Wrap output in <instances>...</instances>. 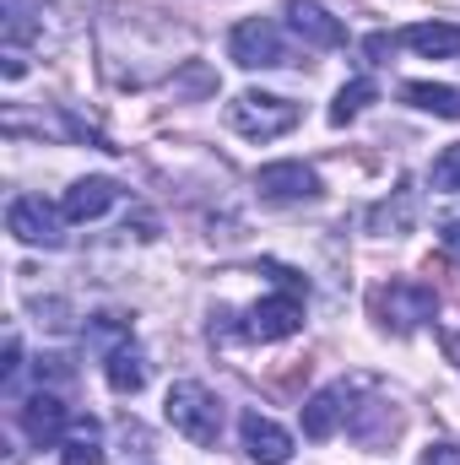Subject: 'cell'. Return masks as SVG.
I'll use <instances>...</instances> for the list:
<instances>
[{
    "label": "cell",
    "mask_w": 460,
    "mask_h": 465,
    "mask_svg": "<svg viewBox=\"0 0 460 465\" xmlns=\"http://www.w3.org/2000/svg\"><path fill=\"white\" fill-rule=\"evenodd\" d=\"M174 433H185L190 444H217L223 439V401L201 384V379H179L163 401Z\"/></svg>",
    "instance_id": "cell-1"
},
{
    "label": "cell",
    "mask_w": 460,
    "mask_h": 465,
    "mask_svg": "<svg viewBox=\"0 0 460 465\" xmlns=\"http://www.w3.org/2000/svg\"><path fill=\"white\" fill-rule=\"evenodd\" d=\"M374 314H379L385 331L406 336V331H417V325H428L439 314V292L428 282H385L374 292Z\"/></svg>",
    "instance_id": "cell-2"
},
{
    "label": "cell",
    "mask_w": 460,
    "mask_h": 465,
    "mask_svg": "<svg viewBox=\"0 0 460 465\" xmlns=\"http://www.w3.org/2000/svg\"><path fill=\"white\" fill-rule=\"evenodd\" d=\"M228 124L244 141H276L298 124V104H287L276 93H238L228 104Z\"/></svg>",
    "instance_id": "cell-3"
},
{
    "label": "cell",
    "mask_w": 460,
    "mask_h": 465,
    "mask_svg": "<svg viewBox=\"0 0 460 465\" xmlns=\"http://www.w3.org/2000/svg\"><path fill=\"white\" fill-rule=\"evenodd\" d=\"M298 331H304V287H282V292L260 298L238 325L244 341H287Z\"/></svg>",
    "instance_id": "cell-4"
},
{
    "label": "cell",
    "mask_w": 460,
    "mask_h": 465,
    "mask_svg": "<svg viewBox=\"0 0 460 465\" xmlns=\"http://www.w3.org/2000/svg\"><path fill=\"white\" fill-rule=\"evenodd\" d=\"M228 54L244 71H276V65H287V38H282L276 22L249 16V22H238L228 33Z\"/></svg>",
    "instance_id": "cell-5"
},
{
    "label": "cell",
    "mask_w": 460,
    "mask_h": 465,
    "mask_svg": "<svg viewBox=\"0 0 460 465\" xmlns=\"http://www.w3.org/2000/svg\"><path fill=\"white\" fill-rule=\"evenodd\" d=\"M5 228L16 232L22 243L60 249V243H65V212H55L44 195H16V201L5 206Z\"/></svg>",
    "instance_id": "cell-6"
},
{
    "label": "cell",
    "mask_w": 460,
    "mask_h": 465,
    "mask_svg": "<svg viewBox=\"0 0 460 465\" xmlns=\"http://www.w3.org/2000/svg\"><path fill=\"white\" fill-rule=\"evenodd\" d=\"M16 422H22V433H27V444H60L65 439V428H71V411H65V401L55 395V390H33L22 406H16Z\"/></svg>",
    "instance_id": "cell-7"
},
{
    "label": "cell",
    "mask_w": 460,
    "mask_h": 465,
    "mask_svg": "<svg viewBox=\"0 0 460 465\" xmlns=\"http://www.w3.org/2000/svg\"><path fill=\"white\" fill-rule=\"evenodd\" d=\"M255 190L276 206H293V201H315L320 195V173L309 163H265L255 173Z\"/></svg>",
    "instance_id": "cell-8"
},
{
    "label": "cell",
    "mask_w": 460,
    "mask_h": 465,
    "mask_svg": "<svg viewBox=\"0 0 460 465\" xmlns=\"http://www.w3.org/2000/svg\"><path fill=\"white\" fill-rule=\"evenodd\" d=\"M287 27L309 44V49H342L346 44V27H342V16H331L320 0H287Z\"/></svg>",
    "instance_id": "cell-9"
},
{
    "label": "cell",
    "mask_w": 460,
    "mask_h": 465,
    "mask_svg": "<svg viewBox=\"0 0 460 465\" xmlns=\"http://www.w3.org/2000/svg\"><path fill=\"white\" fill-rule=\"evenodd\" d=\"M238 439H244V450H249L255 465H287L293 460V433L276 428V422L260 417V411H244V417H238Z\"/></svg>",
    "instance_id": "cell-10"
},
{
    "label": "cell",
    "mask_w": 460,
    "mask_h": 465,
    "mask_svg": "<svg viewBox=\"0 0 460 465\" xmlns=\"http://www.w3.org/2000/svg\"><path fill=\"white\" fill-rule=\"evenodd\" d=\"M346 433H352L357 444L379 450V444H390V439L401 433V411H395L390 401H368V406H352V411H346Z\"/></svg>",
    "instance_id": "cell-11"
},
{
    "label": "cell",
    "mask_w": 460,
    "mask_h": 465,
    "mask_svg": "<svg viewBox=\"0 0 460 465\" xmlns=\"http://www.w3.org/2000/svg\"><path fill=\"white\" fill-rule=\"evenodd\" d=\"M115 201H119V184H115V179H76V184L65 190L60 212H65V223H98Z\"/></svg>",
    "instance_id": "cell-12"
},
{
    "label": "cell",
    "mask_w": 460,
    "mask_h": 465,
    "mask_svg": "<svg viewBox=\"0 0 460 465\" xmlns=\"http://www.w3.org/2000/svg\"><path fill=\"white\" fill-rule=\"evenodd\" d=\"M395 44L417 49L423 60H460V27L455 22H412L395 33Z\"/></svg>",
    "instance_id": "cell-13"
},
{
    "label": "cell",
    "mask_w": 460,
    "mask_h": 465,
    "mask_svg": "<svg viewBox=\"0 0 460 465\" xmlns=\"http://www.w3.org/2000/svg\"><path fill=\"white\" fill-rule=\"evenodd\" d=\"M60 465H104V428L98 417H71L60 439Z\"/></svg>",
    "instance_id": "cell-14"
},
{
    "label": "cell",
    "mask_w": 460,
    "mask_h": 465,
    "mask_svg": "<svg viewBox=\"0 0 460 465\" xmlns=\"http://www.w3.org/2000/svg\"><path fill=\"white\" fill-rule=\"evenodd\" d=\"M342 401H346V384H331V390L309 395V401H304V433H309V439H331V433L346 422Z\"/></svg>",
    "instance_id": "cell-15"
},
{
    "label": "cell",
    "mask_w": 460,
    "mask_h": 465,
    "mask_svg": "<svg viewBox=\"0 0 460 465\" xmlns=\"http://www.w3.org/2000/svg\"><path fill=\"white\" fill-rule=\"evenodd\" d=\"M49 16H55V11H49L44 0H5V44H11V49H22V44L44 38Z\"/></svg>",
    "instance_id": "cell-16"
},
{
    "label": "cell",
    "mask_w": 460,
    "mask_h": 465,
    "mask_svg": "<svg viewBox=\"0 0 460 465\" xmlns=\"http://www.w3.org/2000/svg\"><path fill=\"white\" fill-rule=\"evenodd\" d=\"M401 98H406L412 109L434 114V119H460V87H439V82H406V87H401Z\"/></svg>",
    "instance_id": "cell-17"
},
{
    "label": "cell",
    "mask_w": 460,
    "mask_h": 465,
    "mask_svg": "<svg viewBox=\"0 0 460 465\" xmlns=\"http://www.w3.org/2000/svg\"><path fill=\"white\" fill-rule=\"evenodd\" d=\"M104 373H109V390H119V395H135L141 384H146V357L135 347H119L104 357Z\"/></svg>",
    "instance_id": "cell-18"
},
{
    "label": "cell",
    "mask_w": 460,
    "mask_h": 465,
    "mask_svg": "<svg viewBox=\"0 0 460 465\" xmlns=\"http://www.w3.org/2000/svg\"><path fill=\"white\" fill-rule=\"evenodd\" d=\"M412 206H417V190H412V184H401V190H395V201H379V206L368 212V228H374V232H406Z\"/></svg>",
    "instance_id": "cell-19"
},
{
    "label": "cell",
    "mask_w": 460,
    "mask_h": 465,
    "mask_svg": "<svg viewBox=\"0 0 460 465\" xmlns=\"http://www.w3.org/2000/svg\"><path fill=\"white\" fill-rule=\"evenodd\" d=\"M82 336H87V347H93V351H104V357H109V351L130 347V320H125V314H93Z\"/></svg>",
    "instance_id": "cell-20"
},
{
    "label": "cell",
    "mask_w": 460,
    "mask_h": 465,
    "mask_svg": "<svg viewBox=\"0 0 460 465\" xmlns=\"http://www.w3.org/2000/svg\"><path fill=\"white\" fill-rule=\"evenodd\" d=\"M379 98V87L368 82V76H357V82H346L342 93H336V104H331V124H352V119L363 114L368 104Z\"/></svg>",
    "instance_id": "cell-21"
},
{
    "label": "cell",
    "mask_w": 460,
    "mask_h": 465,
    "mask_svg": "<svg viewBox=\"0 0 460 465\" xmlns=\"http://www.w3.org/2000/svg\"><path fill=\"white\" fill-rule=\"evenodd\" d=\"M434 190L460 195V141H455V146H445V152L434 157Z\"/></svg>",
    "instance_id": "cell-22"
},
{
    "label": "cell",
    "mask_w": 460,
    "mask_h": 465,
    "mask_svg": "<svg viewBox=\"0 0 460 465\" xmlns=\"http://www.w3.org/2000/svg\"><path fill=\"white\" fill-rule=\"evenodd\" d=\"M363 54H368L374 65H385V60L395 54V38H390V33H368V38H363Z\"/></svg>",
    "instance_id": "cell-23"
},
{
    "label": "cell",
    "mask_w": 460,
    "mask_h": 465,
    "mask_svg": "<svg viewBox=\"0 0 460 465\" xmlns=\"http://www.w3.org/2000/svg\"><path fill=\"white\" fill-rule=\"evenodd\" d=\"M423 465H460V444H450V439L428 444V450H423Z\"/></svg>",
    "instance_id": "cell-24"
},
{
    "label": "cell",
    "mask_w": 460,
    "mask_h": 465,
    "mask_svg": "<svg viewBox=\"0 0 460 465\" xmlns=\"http://www.w3.org/2000/svg\"><path fill=\"white\" fill-rule=\"evenodd\" d=\"M16 368H22V341H16V331H11V336H5V362H0V379L11 384V379H16Z\"/></svg>",
    "instance_id": "cell-25"
},
{
    "label": "cell",
    "mask_w": 460,
    "mask_h": 465,
    "mask_svg": "<svg viewBox=\"0 0 460 465\" xmlns=\"http://www.w3.org/2000/svg\"><path fill=\"white\" fill-rule=\"evenodd\" d=\"M439 243H445V249H455V254H460V212H450V217L439 223Z\"/></svg>",
    "instance_id": "cell-26"
},
{
    "label": "cell",
    "mask_w": 460,
    "mask_h": 465,
    "mask_svg": "<svg viewBox=\"0 0 460 465\" xmlns=\"http://www.w3.org/2000/svg\"><path fill=\"white\" fill-rule=\"evenodd\" d=\"M22 71H27V60H22V49H11V44H5V76H11V82H16V76H22Z\"/></svg>",
    "instance_id": "cell-27"
},
{
    "label": "cell",
    "mask_w": 460,
    "mask_h": 465,
    "mask_svg": "<svg viewBox=\"0 0 460 465\" xmlns=\"http://www.w3.org/2000/svg\"><path fill=\"white\" fill-rule=\"evenodd\" d=\"M445 351H450V362L460 368V331H445Z\"/></svg>",
    "instance_id": "cell-28"
}]
</instances>
